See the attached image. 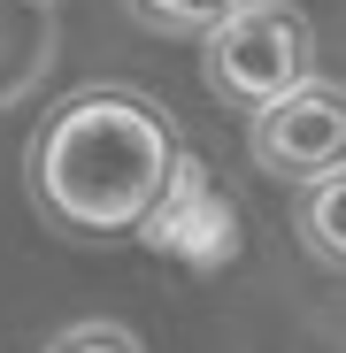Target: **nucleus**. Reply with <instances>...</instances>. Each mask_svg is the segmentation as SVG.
<instances>
[{"instance_id": "1", "label": "nucleus", "mask_w": 346, "mask_h": 353, "mask_svg": "<svg viewBox=\"0 0 346 353\" xmlns=\"http://www.w3.org/2000/svg\"><path fill=\"white\" fill-rule=\"evenodd\" d=\"M185 146L146 92L85 85L31 139V200L70 239H139Z\"/></svg>"}, {"instance_id": "2", "label": "nucleus", "mask_w": 346, "mask_h": 353, "mask_svg": "<svg viewBox=\"0 0 346 353\" xmlns=\"http://www.w3.org/2000/svg\"><path fill=\"white\" fill-rule=\"evenodd\" d=\"M200 70H208V92L223 108H239V115H262L277 108L285 92H300L316 77V31L300 8H285V0H262V8H247L239 23H223L200 54Z\"/></svg>"}, {"instance_id": "3", "label": "nucleus", "mask_w": 346, "mask_h": 353, "mask_svg": "<svg viewBox=\"0 0 346 353\" xmlns=\"http://www.w3.org/2000/svg\"><path fill=\"white\" fill-rule=\"evenodd\" d=\"M247 161L262 176H285V185H323V176L346 169V85L308 77L300 92H285L277 108H262L247 123Z\"/></svg>"}, {"instance_id": "4", "label": "nucleus", "mask_w": 346, "mask_h": 353, "mask_svg": "<svg viewBox=\"0 0 346 353\" xmlns=\"http://www.w3.org/2000/svg\"><path fill=\"white\" fill-rule=\"evenodd\" d=\"M139 239H146L154 254H169V261L215 269V261H231V246H239V215H231V200L215 192V176L185 154L177 176H169V192H162V208L146 215Z\"/></svg>"}, {"instance_id": "5", "label": "nucleus", "mask_w": 346, "mask_h": 353, "mask_svg": "<svg viewBox=\"0 0 346 353\" xmlns=\"http://www.w3.org/2000/svg\"><path fill=\"white\" fill-rule=\"evenodd\" d=\"M131 8V23H146V31H162V39H215L223 23H239L247 8H262V0H124Z\"/></svg>"}, {"instance_id": "6", "label": "nucleus", "mask_w": 346, "mask_h": 353, "mask_svg": "<svg viewBox=\"0 0 346 353\" xmlns=\"http://www.w3.org/2000/svg\"><path fill=\"white\" fill-rule=\"evenodd\" d=\"M293 230H300V246H308L323 269H346V169L300 192V208H293Z\"/></svg>"}, {"instance_id": "7", "label": "nucleus", "mask_w": 346, "mask_h": 353, "mask_svg": "<svg viewBox=\"0 0 346 353\" xmlns=\"http://www.w3.org/2000/svg\"><path fill=\"white\" fill-rule=\"evenodd\" d=\"M46 353H146V345H139L124 323H70Z\"/></svg>"}]
</instances>
